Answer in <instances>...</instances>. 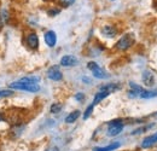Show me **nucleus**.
<instances>
[{
  "label": "nucleus",
  "mask_w": 157,
  "mask_h": 151,
  "mask_svg": "<svg viewBox=\"0 0 157 151\" xmlns=\"http://www.w3.org/2000/svg\"><path fill=\"white\" fill-rule=\"evenodd\" d=\"M143 82L146 85V86H152L154 85V75L149 70H145L143 73Z\"/></svg>",
  "instance_id": "obj_12"
},
{
  "label": "nucleus",
  "mask_w": 157,
  "mask_h": 151,
  "mask_svg": "<svg viewBox=\"0 0 157 151\" xmlns=\"http://www.w3.org/2000/svg\"><path fill=\"white\" fill-rule=\"evenodd\" d=\"M10 88H13V90H20V91H27V92H39L40 91V86L38 83H22L20 81L17 82H12L10 83Z\"/></svg>",
  "instance_id": "obj_1"
},
{
  "label": "nucleus",
  "mask_w": 157,
  "mask_h": 151,
  "mask_svg": "<svg viewBox=\"0 0 157 151\" xmlns=\"http://www.w3.org/2000/svg\"><path fill=\"white\" fill-rule=\"evenodd\" d=\"M78 117H80V111H78V110H75V111L69 114V115L65 117V122H67V123H73V122H75V121L78 120Z\"/></svg>",
  "instance_id": "obj_13"
},
{
  "label": "nucleus",
  "mask_w": 157,
  "mask_h": 151,
  "mask_svg": "<svg viewBox=\"0 0 157 151\" xmlns=\"http://www.w3.org/2000/svg\"><path fill=\"white\" fill-rule=\"evenodd\" d=\"M75 99H76V100H82V99H83V95H82V93H78V95H75Z\"/></svg>",
  "instance_id": "obj_21"
},
{
  "label": "nucleus",
  "mask_w": 157,
  "mask_h": 151,
  "mask_svg": "<svg viewBox=\"0 0 157 151\" xmlns=\"http://www.w3.org/2000/svg\"><path fill=\"white\" fill-rule=\"evenodd\" d=\"M45 42L48 47H53L56 46V42H57V35L53 30H48L45 33Z\"/></svg>",
  "instance_id": "obj_7"
},
{
  "label": "nucleus",
  "mask_w": 157,
  "mask_h": 151,
  "mask_svg": "<svg viewBox=\"0 0 157 151\" xmlns=\"http://www.w3.org/2000/svg\"><path fill=\"white\" fill-rule=\"evenodd\" d=\"M123 130V122L122 120H114L108 125V135L109 137H115L122 132Z\"/></svg>",
  "instance_id": "obj_3"
},
{
  "label": "nucleus",
  "mask_w": 157,
  "mask_h": 151,
  "mask_svg": "<svg viewBox=\"0 0 157 151\" xmlns=\"http://www.w3.org/2000/svg\"><path fill=\"white\" fill-rule=\"evenodd\" d=\"M74 1H75V0H59L60 5H62V6H64V7H69L70 5H73V4H74Z\"/></svg>",
  "instance_id": "obj_18"
},
{
  "label": "nucleus",
  "mask_w": 157,
  "mask_h": 151,
  "mask_svg": "<svg viewBox=\"0 0 157 151\" xmlns=\"http://www.w3.org/2000/svg\"><path fill=\"white\" fill-rule=\"evenodd\" d=\"M47 76L51 80H53V81H59L63 77V75H62V73H60V70H59V68L57 65H53V67H51L47 70Z\"/></svg>",
  "instance_id": "obj_5"
},
{
  "label": "nucleus",
  "mask_w": 157,
  "mask_h": 151,
  "mask_svg": "<svg viewBox=\"0 0 157 151\" xmlns=\"http://www.w3.org/2000/svg\"><path fill=\"white\" fill-rule=\"evenodd\" d=\"M101 33H103L105 37H108V38H114V37L116 35L117 30H116L113 25H104L103 29H101Z\"/></svg>",
  "instance_id": "obj_10"
},
{
  "label": "nucleus",
  "mask_w": 157,
  "mask_h": 151,
  "mask_svg": "<svg viewBox=\"0 0 157 151\" xmlns=\"http://www.w3.org/2000/svg\"><path fill=\"white\" fill-rule=\"evenodd\" d=\"M39 77H36V76H28V77H22L20 80V82L22 83H38L39 82Z\"/></svg>",
  "instance_id": "obj_15"
},
{
  "label": "nucleus",
  "mask_w": 157,
  "mask_h": 151,
  "mask_svg": "<svg viewBox=\"0 0 157 151\" xmlns=\"http://www.w3.org/2000/svg\"><path fill=\"white\" fill-rule=\"evenodd\" d=\"M59 12H60V10L59 9H52V10H48V15L50 16H56V15H58Z\"/></svg>",
  "instance_id": "obj_20"
},
{
  "label": "nucleus",
  "mask_w": 157,
  "mask_h": 151,
  "mask_svg": "<svg viewBox=\"0 0 157 151\" xmlns=\"http://www.w3.org/2000/svg\"><path fill=\"white\" fill-rule=\"evenodd\" d=\"M76 64H78V58L71 55H67L60 58V65L63 67H74Z\"/></svg>",
  "instance_id": "obj_6"
},
{
  "label": "nucleus",
  "mask_w": 157,
  "mask_h": 151,
  "mask_svg": "<svg viewBox=\"0 0 157 151\" xmlns=\"http://www.w3.org/2000/svg\"><path fill=\"white\" fill-rule=\"evenodd\" d=\"M27 44L29 45L30 48H34V50L38 48V46H39V38H38V35L35 33H30L27 37Z\"/></svg>",
  "instance_id": "obj_8"
},
{
  "label": "nucleus",
  "mask_w": 157,
  "mask_h": 151,
  "mask_svg": "<svg viewBox=\"0 0 157 151\" xmlns=\"http://www.w3.org/2000/svg\"><path fill=\"white\" fill-rule=\"evenodd\" d=\"M62 110V104L60 103H55L51 105V113L52 114H58Z\"/></svg>",
  "instance_id": "obj_16"
},
{
  "label": "nucleus",
  "mask_w": 157,
  "mask_h": 151,
  "mask_svg": "<svg viewBox=\"0 0 157 151\" xmlns=\"http://www.w3.org/2000/svg\"><path fill=\"white\" fill-rule=\"evenodd\" d=\"M46 151H57V149H48V150H46Z\"/></svg>",
  "instance_id": "obj_24"
},
{
  "label": "nucleus",
  "mask_w": 157,
  "mask_h": 151,
  "mask_svg": "<svg viewBox=\"0 0 157 151\" xmlns=\"http://www.w3.org/2000/svg\"><path fill=\"white\" fill-rule=\"evenodd\" d=\"M109 95H111L109 91H106V90H99V92L96 95V97H94V99H93V105H96V104H98L99 102H101L104 98H106Z\"/></svg>",
  "instance_id": "obj_11"
},
{
  "label": "nucleus",
  "mask_w": 157,
  "mask_h": 151,
  "mask_svg": "<svg viewBox=\"0 0 157 151\" xmlns=\"http://www.w3.org/2000/svg\"><path fill=\"white\" fill-rule=\"evenodd\" d=\"M117 148H120V143H114V144H110V145L104 146V148H94L93 151H114Z\"/></svg>",
  "instance_id": "obj_14"
},
{
  "label": "nucleus",
  "mask_w": 157,
  "mask_h": 151,
  "mask_svg": "<svg viewBox=\"0 0 157 151\" xmlns=\"http://www.w3.org/2000/svg\"><path fill=\"white\" fill-rule=\"evenodd\" d=\"M87 68L92 72L93 76L97 77V79H106V77H109V75L99 67L96 62H90V63L87 64Z\"/></svg>",
  "instance_id": "obj_4"
},
{
  "label": "nucleus",
  "mask_w": 157,
  "mask_h": 151,
  "mask_svg": "<svg viewBox=\"0 0 157 151\" xmlns=\"http://www.w3.org/2000/svg\"><path fill=\"white\" fill-rule=\"evenodd\" d=\"M5 120V116H4V114L0 111V121H4Z\"/></svg>",
  "instance_id": "obj_22"
},
{
  "label": "nucleus",
  "mask_w": 157,
  "mask_h": 151,
  "mask_svg": "<svg viewBox=\"0 0 157 151\" xmlns=\"http://www.w3.org/2000/svg\"><path fill=\"white\" fill-rule=\"evenodd\" d=\"M134 44V37L132 34H126L116 42V48L121 50V51H126L128 50L132 45Z\"/></svg>",
  "instance_id": "obj_2"
},
{
  "label": "nucleus",
  "mask_w": 157,
  "mask_h": 151,
  "mask_svg": "<svg viewBox=\"0 0 157 151\" xmlns=\"http://www.w3.org/2000/svg\"><path fill=\"white\" fill-rule=\"evenodd\" d=\"M93 108H94V105H93V104H91V105H90V106L86 109V111H85V114H83V120H87V118L91 116Z\"/></svg>",
  "instance_id": "obj_17"
},
{
  "label": "nucleus",
  "mask_w": 157,
  "mask_h": 151,
  "mask_svg": "<svg viewBox=\"0 0 157 151\" xmlns=\"http://www.w3.org/2000/svg\"><path fill=\"white\" fill-rule=\"evenodd\" d=\"M155 143H157V133H154L152 135H149L144 139L143 144H141V148L143 149H147L150 146H152Z\"/></svg>",
  "instance_id": "obj_9"
},
{
  "label": "nucleus",
  "mask_w": 157,
  "mask_h": 151,
  "mask_svg": "<svg viewBox=\"0 0 157 151\" xmlns=\"http://www.w3.org/2000/svg\"><path fill=\"white\" fill-rule=\"evenodd\" d=\"M1 24H2V16L0 15V25H1Z\"/></svg>",
  "instance_id": "obj_23"
},
{
  "label": "nucleus",
  "mask_w": 157,
  "mask_h": 151,
  "mask_svg": "<svg viewBox=\"0 0 157 151\" xmlns=\"http://www.w3.org/2000/svg\"><path fill=\"white\" fill-rule=\"evenodd\" d=\"M13 95V92L11 90H5V91H0V98L2 97H10V95Z\"/></svg>",
  "instance_id": "obj_19"
}]
</instances>
